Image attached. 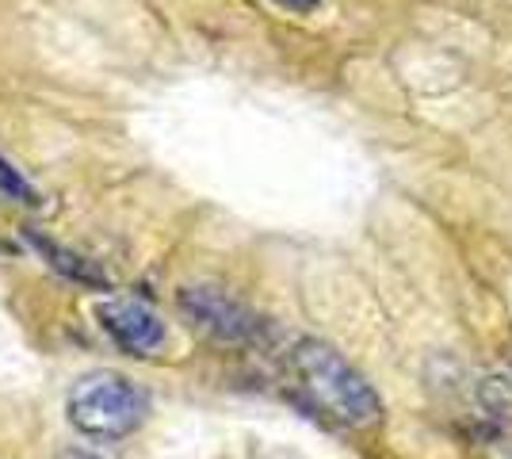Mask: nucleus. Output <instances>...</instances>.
Segmentation results:
<instances>
[{
    "mask_svg": "<svg viewBox=\"0 0 512 459\" xmlns=\"http://www.w3.org/2000/svg\"><path fill=\"white\" fill-rule=\"evenodd\" d=\"M291 368L329 417H337L352 429H371L383 421V402H379L375 387L333 345L302 337L291 349Z\"/></svg>",
    "mask_w": 512,
    "mask_h": 459,
    "instance_id": "nucleus-1",
    "label": "nucleus"
},
{
    "mask_svg": "<svg viewBox=\"0 0 512 459\" xmlns=\"http://www.w3.org/2000/svg\"><path fill=\"white\" fill-rule=\"evenodd\" d=\"M65 414L77 433L92 440H123L150 417V398L119 372H88L73 383Z\"/></svg>",
    "mask_w": 512,
    "mask_h": 459,
    "instance_id": "nucleus-2",
    "label": "nucleus"
},
{
    "mask_svg": "<svg viewBox=\"0 0 512 459\" xmlns=\"http://www.w3.org/2000/svg\"><path fill=\"white\" fill-rule=\"evenodd\" d=\"M176 303H180V310L192 318L195 326L207 329L211 337L226 341V345H253V341H260V333H264V322L256 318L249 306L214 284L180 287Z\"/></svg>",
    "mask_w": 512,
    "mask_h": 459,
    "instance_id": "nucleus-3",
    "label": "nucleus"
},
{
    "mask_svg": "<svg viewBox=\"0 0 512 459\" xmlns=\"http://www.w3.org/2000/svg\"><path fill=\"white\" fill-rule=\"evenodd\" d=\"M96 322L107 337L130 356H150L165 345V322L157 310L138 299H104L96 303Z\"/></svg>",
    "mask_w": 512,
    "mask_h": 459,
    "instance_id": "nucleus-4",
    "label": "nucleus"
},
{
    "mask_svg": "<svg viewBox=\"0 0 512 459\" xmlns=\"http://www.w3.org/2000/svg\"><path fill=\"white\" fill-rule=\"evenodd\" d=\"M0 192H8L12 199H23V203H39V199H35V188H31L20 176V169H16L12 161H4V157H0Z\"/></svg>",
    "mask_w": 512,
    "mask_h": 459,
    "instance_id": "nucleus-5",
    "label": "nucleus"
},
{
    "mask_svg": "<svg viewBox=\"0 0 512 459\" xmlns=\"http://www.w3.org/2000/svg\"><path fill=\"white\" fill-rule=\"evenodd\" d=\"M276 4H283V8H291V12H314L321 0H276Z\"/></svg>",
    "mask_w": 512,
    "mask_h": 459,
    "instance_id": "nucleus-6",
    "label": "nucleus"
},
{
    "mask_svg": "<svg viewBox=\"0 0 512 459\" xmlns=\"http://www.w3.org/2000/svg\"><path fill=\"white\" fill-rule=\"evenodd\" d=\"M62 459H100V456H92V452H65Z\"/></svg>",
    "mask_w": 512,
    "mask_h": 459,
    "instance_id": "nucleus-7",
    "label": "nucleus"
},
{
    "mask_svg": "<svg viewBox=\"0 0 512 459\" xmlns=\"http://www.w3.org/2000/svg\"><path fill=\"white\" fill-rule=\"evenodd\" d=\"M505 459H512V452H509V456H505Z\"/></svg>",
    "mask_w": 512,
    "mask_h": 459,
    "instance_id": "nucleus-8",
    "label": "nucleus"
}]
</instances>
